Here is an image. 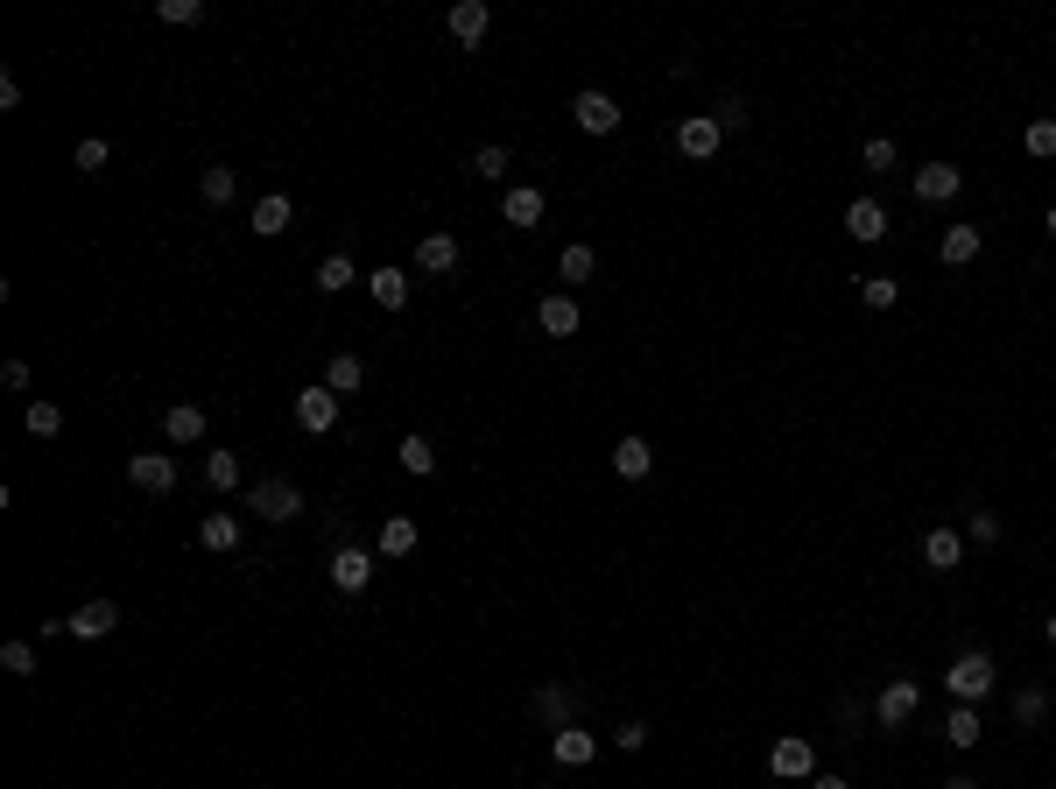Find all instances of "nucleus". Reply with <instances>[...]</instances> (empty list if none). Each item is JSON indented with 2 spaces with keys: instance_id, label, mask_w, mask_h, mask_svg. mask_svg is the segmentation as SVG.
<instances>
[{
  "instance_id": "19",
  "label": "nucleus",
  "mask_w": 1056,
  "mask_h": 789,
  "mask_svg": "<svg viewBox=\"0 0 1056 789\" xmlns=\"http://www.w3.org/2000/svg\"><path fill=\"white\" fill-rule=\"evenodd\" d=\"M486 28H494V8H486V0H458V8H451V36L465 42V50L486 42Z\"/></svg>"
},
{
  "instance_id": "35",
  "label": "nucleus",
  "mask_w": 1056,
  "mask_h": 789,
  "mask_svg": "<svg viewBox=\"0 0 1056 789\" xmlns=\"http://www.w3.org/2000/svg\"><path fill=\"white\" fill-rule=\"evenodd\" d=\"M472 176H486V184H500V176H508V148H500V141L472 148Z\"/></svg>"
},
{
  "instance_id": "24",
  "label": "nucleus",
  "mask_w": 1056,
  "mask_h": 789,
  "mask_svg": "<svg viewBox=\"0 0 1056 789\" xmlns=\"http://www.w3.org/2000/svg\"><path fill=\"white\" fill-rule=\"evenodd\" d=\"M367 296H374L381 310H401L409 304V275H401V268H374V275H367Z\"/></svg>"
},
{
  "instance_id": "23",
  "label": "nucleus",
  "mask_w": 1056,
  "mask_h": 789,
  "mask_svg": "<svg viewBox=\"0 0 1056 789\" xmlns=\"http://www.w3.org/2000/svg\"><path fill=\"white\" fill-rule=\"evenodd\" d=\"M395 458H401V472H415V480H430V472H437V444H430L423 430H409V437L395 444Z\"/></svg>"
},
{
  "instance_id": "15",
  "label": "nucleus",
  "mask_w": 1056,
  "mask_h": 789,
  "mask_svg": "<svg viewBox=\"0 0 1056 789\" xmlns=\"http://www.w3.org/2000/svg\"><path fill=\"white\" fill-rule=\"evenodd\" d=\"M289 219H296V205L282 198V190H268V198L254 205V212H247V226H254L261 241H282V233H289Z\"/></svg>"
},
{
  "instance_id": "22",
  "label": "nucleus",
  "mask_w": 1056,
  "mask_h": 789,
  "mask_svg": "<svg viewBox=\"0 0 1056 789\" xmlns=\"http://www.w3.org/2000/svg\"><path fill=\"white\" fill-rule=\"evenodd\" d=\"M958 557H965V535L958 529H930L923 535V564H930V571H958Z\"/></svg>"
},
{
  "instance_id": "34",
  "label": "nucleus",
  "mask_w": 1056,
  "mask_h": 789,
  "mask_svg": "<svg viewBox=\"0 0 1056 789\" xmlns=\"http://www.w3.org/2000/svg\"><path fill=\"white\" fill-rule=\"evenodd\" d=\"M859 296H867V310H895L902 304V282L895 275H867V282H859Z\"/></svg>"
},
{
  "instance_id": "14",
  "label": "nucleus",
  "mask_w": 1056,
  "mask_h": 789,
  "mask_svg": "<svg viewBox=\"0 0 1056 789\" xmlns=\"http://www.w3.org/2000/svg\"><path fill=\"white\" fill-rule=\"evenodd\" d=\"M571 121L585 127V134H613V127H620V107H613L606 93H577V99H571Z\"/></svg>"
},
{
  "instance_id": "1",
  "label": "nucleus",
  "mask_w": 1056,
  "mask_h": 789,
  "mask_svg": "<svg viewBox=\"0 0 1056 789\" xmlns=\"http://www.w3.org/2000/svg\"><path fill=\"white\" fill-rule=\"evenodd\" d=\"M993 683H1001V669H993V656H986V649H965V656L944 669V691L958 698V705H979V698H986Z\"/></svg>"
},
{
  "instance_id": "8",
  "label": "nucleus",
  "mask_w": 1056,
  "mask_h": 789,
  "mask_svg": "<svg viewBox=\"0 0 1056 789\" xmlns=\"http://www.w3.org/2000/svg\"><path fill=\"white\" fill-rule=\"evenodd\" d=\"M127 480L141 486V494H170V486H176V458L170 452H134L127 458Z\"/></svg>"
},
{
  "instance_id": "13",
  "label": "nucleus",
  "mask_w": 1056,
  "mask_h": 789,
  "mask_svg": "<svg viewBox=\"0 0 1056 789\" xmlns=\"http://www.w3.org/2000/svg\"><path fill=\"white\" fill-rule=\"evenodd\" d=\"M543 212H549V198H543V190H535V184H514L508 190V198H500V219H508V226H543Z\"/></svg>"
},
{
  "instance_id": "4",
  "label": "nucleus",
  "mask_w": 1056,
  "mask_h": 789,
  "mask_svg": "<svg viewBox=\"0 0 1056 789\" xmlns=\"http://www.w3.org/2000/svg\"><path fill=\"white\" fill-rule=\"evenodd\" d=\"M916 705H923V683H916V677H887V691L873 698V719H881V726H909Z\"/></svg>"
},
{
  "instance_id": "39",
  "label": "nucleus",
  "mask_w": 1056,
  "mask_h": 789,
  "mask_svg": "<svg viewBox=\"0 0 1056 789\" xmlns=\"http://www.w3.org/2000/svg\"><path fill=\"white\" fill-rule=\"evenodd\" d=\"M592 268H599V255H592V247H563L557 275H563V282H592Z\"/></svg>"
},
{
  "instance_id": "21",
  "label": "nucleus",
  "mask_w": 1056,
  "mask_h": 789,
  "mask_svg": "<svg viewBox=\"0 0 1056 789\" xmlns=\"http://www.w3.org/2000/svg\"><path fill=\"white\" fill-rule=\"evenodd\" d=\"M198 543L212 550V557H226V550H240V522H233L226 508H212V515L198 522Z\"/></svg>"
},
{
  "instance_id": "42",
  "label": "nucleus",
  "mask_w": 1056,
  "mask_h": 789,
  "mask_svg": "<svg viewBox=\"0 0 1056 789\" xmlns=\"http://www.w3.org/2000/svg\"><path fill=\"white\" fill-rule=\"evenodd\" d=\"M1021 141H1029V156H1056V121H1029Z\"/></svg>"
},
{
  "instance_id": "29",
  "label": "nucleus",
  "mask_w": 1056,
  "mask_h": 789,
  "mask_svg": "<svg viewBox=\"0 0 1056 789\" xmlns=\"http://www.w3.org/2000/svg\"><path fill=\"white\" fill-rule=\"evenodd\" d=\"M352 282H360V268H352V255H324V261H318V289H324V296L352 289Z\"/></svg>"
},
{
  "instance_id": "7",
  "label": "nucleus",
  "mask_w": 1056,
  "mask_h": 789,
  "mask_svg": "<svg viewBox=\"0 0 1056 789\" xmlns=\"http://www.w3.org/2000/svg\"><path fill=\"white\" fill-rule=\"evenodd\" d=\"M71 634H78V642H107L113 628H121V606L113 600H85V606H71Z\"/></svg>"
},
{
  "instance_id": "11",
  "label": "nucleus",
  "mask_w": 1056,
  "mask_h": 789,
  "mask_svg": "<svg viewBox=\"0 0 1056 789\" xmlns=\"http://www.w3.org/2000/svg\"><path fill=\"white\" fill-rule=\"evenodd\" d=\"M549 754H557V762L563 768H585L592 762V754H599V733H585V726H557V733H549Z\"/></svg>"
},
{
  "instance_id": "17",
  "label": "nucleus",
  "mask_w": 1056,
  "mask_h": 789,
  "mask_svg": "<svg viewBox=\"0 0 1056 789\" xmlns=\"http://www.w3.org/2000/svg\"><path fill=\"white\" fill-rule=\"evenodd\" d=\"M613 472H620V480H648V472H656V444H648V437H620L613 444Z\"/></svg>"
},
{
  "instance_id": "18",
  "label": "nucleus",
  "mask_w": 1056,
  "mask_h": 789,
  "mask_svg": "<svg viewBox=\"0 0 1056 789\" xmlns=\"http://www.w3.org/2000/svg\"><path fill=\"white\" fill-rule=\"evenodd\" d=\"M204 430H212V423H204L198 402H176V409L162 416V437H170V444H204Z\"/></svg>"
},
{
  "instance_id": "10",
  "label": "nucleus",
  "mask_w": 1056,
  "mask_h": 789,
  "mask_svg": "<svg viewBox=\"0 0 1056 789\" xmlns=\"http://www.w3.org/2000/svg\"><path fill=\"white\" fill-rule=\"evenodd\" d=\"M845 233H853L859 247L887 241V205L881 198H853V205H845Z\"/></svg>"
},
{
  "instance_id": "44",
  "label": "nucleus",
  "mask_w": 1056,
  "mask_h": 789,
  "mask_svg": "<svg viewBox=\"0 0 1056 789\" xmlns=\"http://www.w3.org/2000/svg\"><path fill=\"white\" fill-rule=\"evenodd\" d=\"M613 748H628V754H642V748H648V726H642V719H628V726H620V733H613Z\"/></svg>"
},
{
  "instance_id": "2",
  "label": "nucleus",
  "mask_w": 1056,
  "mask_h": 789,
  "mask_svg": "<svg viewBox=\"0 0 1056 789\" xmlns=\"http://www.w3.org/2000/svg\"><path fill=\"white\" fill-rule=\"evenodd\" d=\"M247 508H254L261 522H296V515H303V494H296V480H261V486H247Z\"/></svg>"
},
{
  "instance_id": "3",
  "label": "nucleus",
  "mask_w": 1056,
  "mask_h": 789,
  "mask_svg": "<svg viewBox=\"0 0 1056 789\" xmlns=\"http://www.w3.org/2000/svg\"><path fill=\"white\" fill-rule=\"evenodd\" d=\"M768 768H775L782 782H810V776H817V748H810L803 733H782L775 748H768Z\"/></svg>"
},
{
  "instance_id": "28",
  "label": "nucleus",
  "mask_w": 1056,
  "mask_h": 789,
  "mask_svg": "<svg viewBox=\"0 0 1056 789\" xmlns=\"http://www.w3.org/2000/svg\"><path fill=\"white\" fill-rule=\"evenodd\" d=\"M979 261V226H944V268H972Z\"/></svg>"
},
{
  "instance_id": "30",
  "label": "nucleus",
  "mask_w": 1056,
  "mask_h": 789,
  "mask_svg": "<svg viewBox=\"0 0 1056 789\" xmlns=\"http://www.w3.org/2000/svg\"><path fill=\"white\" fill-rule=\"evenodd\" d=\"M22 423H28V437H57V430H64V409H57L50 395H36V402L22 409Z\"/></svg>"
},
{
  "instance_id": "9",
  "label": "nucleus",
  "mask_w": 1056,
  "mask_h": 789,
  "mask_svg": "<svg viewBox=\"0 0 1056 789\" xmlns=\"http://www.w3.org/2000/svg\"><path fill=\"white\" fill-rule=\"evenodd\" d=\"M719 141H725V127L711 121V113H691V121L676 127V148H683L691 162H711V156H719Z\"/></svg>"
},
{
  "instance_id": "31",
  "label": "nucleus",
  "mask_w": 1056,
  "mask_h": 789,
  "mask_svg": "<svg viewBox=\"0 0 1056 789\" xmlns=\"http://www.w3.org/2000/svg\"><path fill=\"white\" fill-rule=\"evenodd\" d=\"M415 550V522L409 515H388V522H381V557H409Z\"/></svg>"
},
{
  "instance_id": "47",
  "label": "nucleus",
  "mask_w": 1056,
  "mask_h": 789,
  "mask_svg": "<svg viewBox=\"0 0 1056 789\" xmlns=\"http://www.w3.org/2000/svg\"><path fill=\"white\" fill-rule=\"evenodd\" d=\"M1049 241H1056V205H1049Z\"/></svg>"
},
{
  "instance_id": "45",
  "label": "nucleus",
  "mask_w": 1056,
  "mask_h": 789,
  "mask_svg": "<svg viewBox=\"0 0 1056 789\" xmlns=\"http://www.w3.org/2000/svg\"><path fill=\"white\" fill-rule=\"evenodd\" d=\"M810 789H853V782H845V776H831V768H817V776H810Z\"/></svg>"
},
{
  "instance_id": "32",
  "label": "nucleus",
  "mask_w": 1056,
  "mask_h": 789,
  "mask_svg": "<svg viewBox=\"0 0 1056 789\" xmlns=\"http://www.w3.org/2000/svg\"><path fill=\"white\" fill-rule=\"evenodd\" d=\"M979 733H986V726H979L972 705H958V712L944 719V740H951V748H979Z\"/></svg>"
},
{
  "instance_id": "12",
  "label": "nucleus",
  "mask_w": 1056,
  "mask_h": 789,
  "mask_svg": "<svg viewBox=\"0 0 1056 789\" xmlns=\"http://www.w3.org/2000/svg\"><path fill=\"white\" fill-rule=\"evenodd\" d=\"M958 184H965V170H951V162H923V170H916V198L923 205H951Z\"/></svg>"
},
{
  "instance_id": "33",
  "label": "nucleus",
  "mask_w": 1056,
  "mask_h": 789,
  "mask_svg": "<svg viewBox=\"0 0 1056 789\" xmlns=\"http://www.w3.org/2000/svg\"><path fill=\"white\" fill-rule=\"evenodd\" d=\"M204 0H156V22H170V28H190V22H204Z\"/></svg>"
},
{
  "instance_id": "16",
  "label": "nucleus",
  "mask_w": 1056,
  "mask_h": 789,
  "mask_svg": "<svg viewBox=\"0 0 1056 789\" xmlns=\"http://www.w3.org/2000/svg\"><path fill=\"white\" fill-rule=\"evenodd\" d=\"M415 268H423V275H451V268H458V241H451V233H423V241H415Z\"/></svg>"
},
{
  "instance_id": "43",
  "label": "nucleus",
  "mask_w": 1056,
  "mask_h": 789,
  "mask_svg": "<svg viewBox=\"0 0 1056 789\" xmlns=\"http://www.w3.org/2000/svg\"><path fill=\"white\" fill-rule=\"evenodd\" d=\"M895 141H887V134H873V141H867V170H895Z\"/></svg>"
},
{
  "instance_id": "37",
  "label": "nucleus",
  "mask_w": 1056,
  "mask_h": 789,
  "mask_svg": "<svg viewBox=\"0 0 1056 789\" xmlns=\"http://www.w3.org/2000/svg\"><path fill=\"white\" fill-rule=\"evenodd\" d=\"M233 184H240V176H233V170H226V162H212V170H204V176H198V190H204V205H226V198H233Z\"/></svg>"
},
{
  "instance_id": "46",
  "label": "nucleus",
  "mask_w": 1056,
  "mask_h": 789,
  "mask_svg": "<svg viewBox=\"0 0 1056 789\" xmlns=\"http://www.w3.org/2000/svg\"><path fill=\"white\" fill-rule=\"evenodd\" d=\"M1043 634H1049V649H1056V614H1049V620H1043Z\"/></svg>"
},
{
  "instance_id": "27",
  "label": "nucleus",
  "mask_w": 1056,
  "mask_h": 789,
  "mask_svg": "<svg viewBox=\"0 0 1056 789\" xmlns=\"http://www.w3.org/2000/svg\"><path fill=\"white\" fill-rule=\"evenodd\" d=\"M360 381H367V360H360V353H338V360L324 367V389H332V395H352Z\"/></svg>"
},
{
  "instance_id": "6",
  "label": "nucleus",
  "mask_w": 1056,
  "mask_h": 789,
  "mask_svg": "<svg viewBox=\"0 0 1056 789\" xmlns=\"http://www.w3.org/2000/svg\"><path fill=\"white\" fill-rule=\"evenodd\" d=\"M296 430H310V437H324V430H338V395L324 389H296Z\"/></svg>"
},
{
  "instance_id": "5",
  "label": "nucleus",
  "mask_w": 1056,
  "mask_h": 789,
  "mask_svg": "<svg viewBox=\"0 0 1056 789\" xmlns=\"http://www.w3.org/2000/svg\"><path fill=\"white\" fill-rule=\"evenodd\" d=\"M374 550H360V543H338L332 550V585L338 592H367V585H374Z\"/></svg>"
},
{
  "instance_id": "41",
  "label": "nucleus",
  "mask_w": 1056,
  "mask_h": 789,
  "mask_svg": "<svg viewBox=\"0 0 1056 789\" xmlns=\"http://www.w3.org/2000/svg\"><path fill=\"white\" fill-rule=\"evenodd\" d=\"M965 535H972V543H1001V515H993V508H972Z\"/></svg>"
},
{
  "instance_id": "40",
  "label": "nucleus",
  "mask_w": 1056,
  "mask_h": 789,
  "mask_svg": "<svg viewBox=\"0 0 1056 789\" xmlns=\"http://www.w3.org/2000/svg\"><path fill=\"white\" fill-rule=\"evenodd\" d=\"M0 669H8V677H36V649H28V642H0Z\"/></svg>"
},
{
  "instance_id": "38",
  "label": "nucleus",
  "mask_w": 1056,
  "mask_h": 789,
  "mask_svg": "<svg viewBox=\"0 0 1056 789\" xmlns=\"http://www.w3.org/2000/svg\"><path fill=\"white\" fill-rule=\"evenodd\" d=\"M1043 712H1049V691H1043V683L1015 691V719H1021V726H1043Z\"/></svg>"
},
{
  "instance_id": "20",
  "label": "nucleus",
  "mask_w": 1056,
  "mask_h": 789,
  "mask_svg": "<svg viewBox=\"0 0 1056 789\" xmlns=\"http://www.w3.org/2000/svg\"><path fill=\"white\" fill-rule=\"evenodd\" d=\"M535 324H543L549 338H571L585 318H577V304H571V296H543V304H535Z\"/></svg>"
},
{
  "instance_id": "25",
  "label": "nucleus",
  "mask_w": 1056,
  "mask_h": 789,
  "mask_svg": "<svg viewBox=\"0 0 1056 789\" xmlns=\"http://www.w3.org/2000/svg\"><path fill=\"white\" fill-rule=\"evenodd\" d=\"M204 486L212 494H240V452H204Z\"/></svg>"
},
{
  "instance_id": "26",
  "label": "nucleus",
  "mask_w": 1056,
  "mask_h": 789,
  "mask_svg": "<svg viewBox=\"0 0 1056 789\" xmlns=\"http://www.w3.org/2000/svg\"><path fill=\"white\" fill-rule=\"evenodd\" d=\"M529 705H535V719H543L549 733H557V726H571V691H563V683H543Z\"/></svg>"
},
{
  "instance_id": "36",
  "label": "nucleus",
  "mask_w": 1056,
  "mask_h": 789,
  "mask_svg": "<svg viewBox=\"0 0 1056 789\" xmlns=\"http://www.w3.org/2000/svg\"><path fill=\"white\" fill-rule=\"evenodd\" d=\"M71 162H78V170H85V176H99V170H107V162H113V148H107V141H99V134H85V141H78V148H71Z\"/></svg>"
}]
</instances>
